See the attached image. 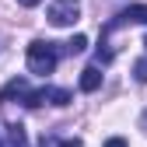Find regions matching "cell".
I'll use <instances>...</instances> for the list:
<instances>
[{"label":"cell","mask_w":147,"mask_h":147,"mask_svg":"<svg viewBox=\"0 0 147 147\" xmlns=\"http://www.w3.org/2000/svg\"><path fill=\"white\" fill-rule=\"evenodd\" d=\"M140 130L147 133V109H144V116H140Z\"/></svg>","instance_id":"4fadbf2b"},{"label":"cell","mask_w":147,"mask_h":147,"mask_svg":"<svg viewBox=\"0 0 147 147\" xmlns=\"http://www.w3.org/2000/svg\"><path fill=\"white\" fill-rule=\"evenodd\" d=\"M102 147H130V144H126V140H123V137H109V140H105V144H102Z\"/></svg>","instance_id":"30bf717a"},{"label":"cell","mask_w":147,"mask_h":147,"mask_svg":"<svg viewBox=\"0 0 147 147\" xmlns=\"http://www.w3.org/2000/svg\"><path fill=\"white\" fill-rule=\"evenodd\" d=\"M0 147H4V133H0Z\"/></svg>","instance_id":"5bb4252c"},{"label":"cell","mask_w":147,"mask_h":147,"mask_svg":"<svg viewBox=\"0 0 147 147\" xmlns=\"http://www.w3.org/2000/svg\"><path fill=\"white\" fill-rule=\"evenodd\" d=\"M133 77H137L140 84H147V56H140V60L133 63Z\"/></svg>","instance_id":"9c48e42d"},{"label":"cell","mask_w":147,"mask_h":147,"mask_svg":"<svg viewBox=\"0 0 147 147\" xmlns=\"http://www.w3.org/2000/svg\"><path fill=\"white\" fill-rule=\"evenodd\" d=\"M53 147H81V140H77V137H70V140H56Z\"/></svg>","instance_id":"8fae6325"},{"label":"cell","mask_w":147,"mask_h":147,"mask_svg":"<svg viewBox=\"0 0 147 147\" xmlns=\"http://www.w3.org/2000/svg\"><path fill=\"white\" fill-rule=\"evenodd\" d=\"M60 63V46L56 42H46V39H35L28 46V70L39 74V77H46V74H53Z\"/></svg>","instance_id":"6da1fadb"},{"label":"cell","mask_w":147,"mask_h":147,"mask_svg":"<svg viewBox=\"0 0 147 147\" xmlns=\"http://www.w3.org/2000/svg\"><path fill=\"white\" fill-rule=\"evenodd\" d=\"M63 49L70 53V56H74V53H84V49H88V39H84V35H74V39H70Z\"/></svg>","instance_id":"ba28073f"},{"label":"cell","mask_w":147,"mask_h":147,"mask_svg":"<svg viewBox=\"0 0 147 147\" xmlns=\"http://www.w3.org/2000/svg\"><path fill=\"white\" fill-rule=\"evenodd\" d=\"M126 25H147V4H133V7L119 11L112 21L102 25V35H112V32H119V28H126Z\"/></svg>","instance_id":"277c9868"},{"label":"cell","mask_w":147,"mask_h":147,"mask_svg":"<svg viewBox=\"0 0 147 147\" xmlns=\"http://www.w3.org/2000/svg\"><path fill=\"white\" fill-rule=\"evenodd\" d=\"M18 4H21V7H39L42 0H18Z\"/></svg>","instance_id":"7c38bea8"},{"label":"cell","mask_w":147,"mask_h":147,"mask_svg":"<svg viewBox=\"0 0 147 147\" xmlns=\"http://www.w3.org/2000/svg\"><path fill=\"white\" fill-rule=\"evenodd\" d=\"M46 18H49V25H56V28H74L77 18H81V0H53Z\"/></svg>","instance_id":"7a4b0ae2"},{"label":"cell","mask_w":147,"mask_h":147,"mask_svg":"<svg viewBox=\"0 0 147 147\" xmlns=\"http://www.w3.org/2000/svg\"><path fill=\"white\" fill-rule=\"evenodd\" d=\"M98 88H102V70L98 67H84L81 70V91L91 95V91H98Z\"/></svg>","instance_id":"8992f818"},{"label":"cell","mask_w":147,"mask_h":147,"mask_svg":"<svg viewBox=\"0 0 147 147\" xmlns=\"http://www.w3.org/2000/svg\"><path fill=\"white\" fill-rule=\"evenodd\" d=\"M0 133H4V147H28L21 126H0Z\"/></svg>","instance_id":"52a82bcc"},{"label":"cell","mask_w":147,"mask_h":147,"mask_svg":"<svg viewBox=\"0 0 147 147\" xmlns=\"http://www.w3.org/2000/svg\"><path fill=\"white\" fill-rule=\"evenodd\" d=\"M28 95H32V84L25 81V77H11L4 88H0V102H21V105H28Z\"/></svg>","instance_id":"5b68a950"},{"label":"cell","mask_w":147,"mask_h":147,"mask_svg":"<svg viewBox=\"0 0 147 147\" xmlns=\"http://www.w3.org/2000/svg\"><path fill=\"white\" fill-rule=\"evenodd\" d=\"M74 95H70V88H32V95H28V109H39V105H70Z\"/></svg>","instance_id":"3957f363"}]
</instances>
